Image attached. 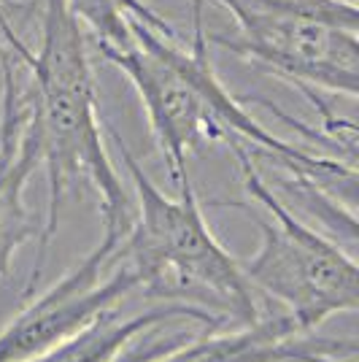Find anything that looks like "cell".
<instances>
[{"instance_id":"cell-7","label":"cell","mask_w":359,"mask_h":362,"mask_svg":"<svg viewBox=\"0 0 359 362\" xmlns=\"http://www.w3.org/2000/svg\"><path fill=\"white\" fill-rule=\"evenodd\" d=\"M22 74L25 62L11 52L6 57V90L0 106V279L11 271L14 255L25 243L41 238V225L25 203V189L33 173L41 168V157L28 119Z\"/></svg>"},{"instance_id":"cell-5","label":"cell","mask_w":359,"mask_h":362,"mask_svg":"<svg viewBox=\"0 0 359 362\" xmlns=\"http://www.w3.org/2000/svg\"><path fill=\"white\" fill-rule=\"evenodd\" d=\"M141 292V276L124 252L98 243L71 273L44 295L33 298L0 330V362H28L87 330Z\"/></svg>"},{"instance_id":"cell-2","label":"cell","mask_w":359,"mask_h":362,"mask_svg":"<svg viewBox=\"0 0 359 362\" xmlns=\"http://www.w3.org/2000/svg\"><path fill=\"white\" fill-rule=\"evenodd\" d=\"M105 130L133 184L135 222L122 241V252L141 276V295L163 303H189L219 319L254 325L262 317L257 289L238 259L211 233L192 179L176 184V197L165 195L119 133L114 127Z\"/></svg>"},{"instance_id":"cell-4","label":"cell","mask_w":359,"mask_h":362,"mask_svg":"<svg viewBox=\"0 0 359 362\" xmlns=\"http://www.w3.org/2000/svg\"><path fill=\"white\" fill-rule=\"evenodd\" d=\"M206 41L305 92L357 98L359 28L302 11L257 14L235 22V33H206Z\"/></svg>"},{"instance_id":"cell-9","label":"cell","mask_w":359,"mask_h":362,"mask_svg":"<svg viewBox=\"0 0 359 362\" xmlns=\"http://www.w3.org/2000/svg\"><path fill=\"white\" fill-rule=\"evenodd\" d=\"M181 319L206 325L208 330L222 325V319L216 314H211L206 308H197V305H189V303H163L151 311L133 314V317L124 319L114 311L108 317L98 319L87 330L76 332L73 338L62 341L54 349H49V351L28 362H114L143 332H154L157 327L173 325Z\"/></svg>"},{"instance_id":"cell-8","label":"cell","mask_w":359,"mask_h":362,"mask_svg":"<svg viewBox=\"0 0 359 362\" xmlns=\"http://www.w3.org/2000/svg\"><path fill=\"white\" fill-rule=\"evenodd\" d=\"M354 338H324L302 330L286 311L257 319L235 332H213L184 341L154 362H348Z\"/></svg>"},{"instance_id":"cell-12","label":"cell","mask_w":359,"mask_h":362,"mask_svg":"<svg viewBox=\"0 0 359 362\" xmlns=\"http://www.w3.org/2000/svg\"><path fill=\"white\" fill-rule=\"evenodd\" d=\"M14 3H8V0H0V35H3V41L14 49L16 54L25 60L28 54H30V46L22 41V35L16 33V28L11 25V16H8V8H11Z\"/></svg>"},{"instance_id":"cell-13","label":"cell","mask_w":359,"mask_h":362,"mask_svg":"<svg viewBox=\"0 0 359 362\" xmlns=\"http://www.w3.org/2000/svg\"><path fill=\"white\" fill-rule=\"evenodd\" d=\"M11 52H14V49L6 44L3 35H0V106H3V90H6V57H8Z\"/></svg>"},{"instance_id":"cell-10","label":"cell","mask_w":359,"mask_h":362,"mask_svg":"<svg viewBox=\"0 0 359 362\" xmlns=\"http://www.w3.org/2000/svg\"><path fill=\"white\" fill-rule=\"evenodd\" d=\"M71 11L87 25L98 46H127L130 38V19H141L157 30H173L167 19L160 16L146 0H68Z\"/></svg>"},{"instance_id":"cell-1","label":"cell","mask_w":359,"mask_h":362,"mask_svg":"<svg viewBox=\"0 0 359 362\" xmlns=\"http://www.w3.org/2000/svg\"><path fill=\"white\" fill-rule=\"evenodd\" d=\"M28 119L46 170V222L41 227V255L30 273L25 298L41 276L46 249L57 233L62 197L76 179H87L100 195L103 243L119 249L135 222V200L105 149L103 117L92 74L87 38L68 0H41L38 49L25 57Z\"/></svg>"},{"instance_id":"cell-3","label":"cell","mask_w":359,"mask_h":362,"mask_svg":"<svg viewBox=\"0 0 359 362\" xmlns=\"http://www.w3.org/2000/svg\"><path fill=\"white\" fill-rule=\"evenodd\" d=\"M127 46H98L127 76L146 108L151 133L167 160L170 179H189L187 157L206 141H225L206 103V81L213 74L203 28V0L192 3V41L184 46L173 30H157L130 19Z\"/></svg>"},{"instance_id":"cell-6","label":"cell","mask_w":359,"mask_h":362,"mask_svg":"<svg viewBox=\"0 0 359 362\" xmlns=\"http://www.w3.org/2000/svg\"><path fill=\"white\" fill-rule=\"evenodd\" d=\"M227 146L238 157L246 195L252 197L257 209L268 214L276 222V227L281 230L284 241L295 252L300 265L305 268L308 279L314 281L316 292H319L329 317L354 314L359 308V273L354 255H348L341 243L329 241L327 235L319 233L316 227L305 225L298 214L270 189V184L257 170L254 154L243 144H227Z\"/></svg>"},{"instance_id":"cell-14","label":"cell","mask_w":359,"mask_h":362,"mask_svg":"<svg viewBox=\"0 0 359 362\" xmlns=\"http://www.w3.org/2000/svg\"><path fill=\"white\" fill-rule=\"evenodd\" d=\"M0 141H3V127H0Z\"/></svg>"},{"instance_id":"cell-11","label":"cell","mask_w":359,"mask_h":362,"mask_svg":"<svg viewBox=\"0 0 359 362\" xmlns=\"http://www.w3.org/2000/svg\"><path fill=\"white\" fill-rule=\"evenodd\" d=\"M179 344H184V338H167V341H151V344H143V346H135V349H124L119 357L114 362H154L160 360L163 354H167L170 349H176Z\"/></svg>"}]
</instances>
